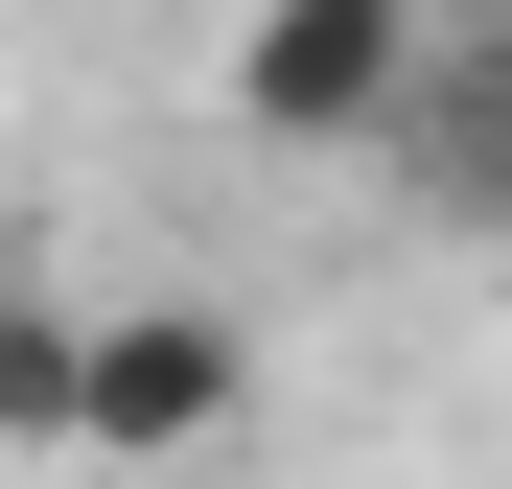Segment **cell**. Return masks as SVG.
Segmentation results:
<instances>
[{"label":"cell","mask_w":512,"mask_h":489,"mask_svg":"<svg viewBox=\"0 0 512 489\" xmlns=\"http://www.w3.org/2000/svg\"><path fill=\"white\" fill-rule=\"evenodd\" d=\"M256 420V326L233 303H70V466H210Z\"/></svg>","instance_id":"1"},{"label":"cell","mask_w":512,"mask_h":489,"mask_svg":"<svg viewBox=\"0 0 512 489\" xmlns=\"http://www.w3.org/2000/svg\"><path fill=\"white\" fill-rule=\"evenodd\" d=\"M0 443H70V280H0Z\"/></svg>","instance_id":"4"},{"label":"cell","mask_w":512,"mask_h":489,"mask_svg":"<svg viewBox=\"0 0 512 489\" xmlns=\"http://www.w3.org/2000/svg\"><path fill=\"white\" fill-rule=\"evenodd\" d=\"M419 24H443V0H256L210 94H233V140H373L396 70H419Z\"/></svg>","instance_id":"3"},{"label":"cell","mask_w":512,"mask_h":489,"mask_svg":"<svg viewBox=\"0 0 512 489\" xmlns=\"http://www.w3.org/2000/svg\"><path fill=\"white\" fill-rule=\"evenodd\" d=\"M350 163H396L419 233H512V0H443V24H419L396 117H373Z\"/></svg>","instance_id":"2"}]
</instances>
